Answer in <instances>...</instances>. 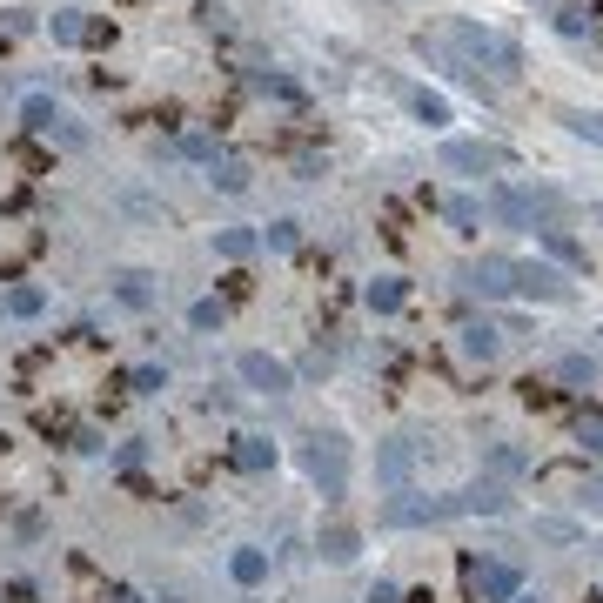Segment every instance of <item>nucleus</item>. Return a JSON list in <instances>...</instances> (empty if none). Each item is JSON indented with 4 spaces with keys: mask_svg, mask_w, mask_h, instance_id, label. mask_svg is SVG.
I'll return each instance as SVG.
<instances>
[{
    "mask_svg": "<svg viewBox=\"0 0 603 603\" xmlns=\"http://www.w3.org/2000/svg\"><path fill=\"white\" fill-rule=\"evenodd\" d=\"M416 47H423L436 67L463 74L469 88H510L516 74H523L516 41H503L496 27H476V21H436V27L416 34Z\"/></svg>",
    "mask_w": 603,
    "mask_h": 603,
    "instance_id": "1",
    "label": "nucleus"
},
{
    "mask_svg": "<svg viewBox=\"0 0 603 603\" xmlns=\"http://www.w3.org/2000/svg\"><path fill=\"white\" fill-rule=\"evenodd\" d=\"M463 590H469V603H516L523 597V577L510 563H490L476 550H463Z\"/></svg>",
    "mask_w": 603,
    "mask_h": 603,
    "instance_id": "2",
    "label": "nucleus"
},
{
    "mask_svg": "<svg viewBox=\"0 0 603 603\" xmlns=\"http://www.w3.org/2000/svg\"><path fill=\"white\" fill-rule=\"evenodd\" d=\"M309 476L322 483V496L349 490V443H342L335 429H315V436H309Z\"/></svg>",
    "mask_w": 603,
    "mask_h": 603,
    "instance_id": "3",
    "label": "nucleus"
},
{
    "mask_svg": "<svg viewBox=\"0 0 603 603\" xmlns=\"http://www.w3.org/2000/svg\"><path fill=\"white\" fill-rule=\"evenodd\" d=\"M416 463H423V443H416V436H389V443L376 449V483L389 496H402L409 476H416Z\"/></svg>",
    "mask_w": 603,
    "mask_h": 603,
    "instance_id": "4",
    "label": "nucleus"
},
{
    "mask_svg": "<svg viewBox=\"0 0 603 603\" xmlns=\"http://www.w3.org/2000/svg\"><path fill=\"white\" fill-rule=\"evenodd\" d=\"M510 295H530V302H570V275L550 262H510Z\"/></svg>",
    "mask_w": 603,
    "mask_h": 603,
    "instance_id": "5",
    "label": "nucleus"
},
{
    "mask_svg": "<svg viewBox=\"0 0 603 603\" xmlns=\"http://www.w3.org/2000/svg\"><path fill=\"white\" fill-rule=\"evenodd\" d=\"M436 161H443V168H456V175H496V168H510V155H503V148H490V141H443V148H436Z\"/></svg>",
    "mask_w": 603,
    "mask_h": 603,
    "instance_id": "6",
    "label": "nucleus"
},
{
    "mask_svg": "<svg viewBox=\"0 0 603 603\" xmlns=\"http://www.w3.org/2000/svg\"><path fill=\"white\" fill-rule=\"evenodd\" d=\"M389 523H396V530H409V523H449V516H463V503H456V496H409L402 490V503H389Z\"/></svg>",
    "mask_w": 603,
    "mask_h": 603,
    "instance_id": "7",
    "label": "nucleus"
},
{
    "mask_svg": "<svg viewBox=\"0 0 603 603\" xmlns=\"http://www.w3.org/2000/svg\"><path fill=\"white\" fill-rule=\"evenodd\" d=\"M235 369H242V382H248V389H262V396H289V389H295L289 362H275L268 349H248V356L235 362Z\"/></svg>",
    "mask_w": 603,
    "mask_h": 603,
    "instance_id": "8",
    "label": "nucleus"
},
{
    "mask_svg": "<svg viewBox=\"0 0 603 603\" xmlns=\"http://www.w3.org/2000/svg\"><path fill=\"white\" fill-rule=\"evenodd\" d=\"M536 248H543L550 262H563L570 275H583V268H590V248H583L570 228H557V222H543V228H536Z\"/></svg>",
    "mask_w": 603,
    "mask_h": 603,
    "instance_id": "9",
    "label": "nucleus"
},
{
    "mask_svg": "<svg viewBox=\"0 0 603 603\" xmlns=\"http://www.w3.org/2000/svg\"><path fill=\"white\" fill-rule=\"evenodd\" d=\"M463 289H469V295H483V302L510 295V262H503V255H483V262H469V268H463Z\"/></svg>",
    "mask_w": 603,
    "mask_h": 603,
    "instance_id": "10",
    "label": "nucleus"
},
{
    "mask_svg": "<svg viewBox=\"0 0 603 603\" xmlns=\"http://www.w3.org/2000/svg\"><path fill=\"white\" fill-rule=\"evenodd\" d=\"M490 208L496 215H503V228H523V235H536V208H530V195H523V188H490Z\"/></svg>",
    "mask_w": 603,
    "mask_h": 603,
    "instance_id": "11",
    "label": "nucleus"
},
{
    "mask_svg": "<svg viewBox=\"0 0 603 603\" xmlns=\"http://www.w3.org/2000/svg\"><path fill=\"white\" fill-rule=\"evenodd\" d=\"M456 503H463V516H510L503 483H469V490H456Z\"/></svg>",
    "mask_w": 603,
    "mask_h": 603,
    "instance_id": "12",
    "label": "nucleus"
},
{
    "mask_svg": "<svg viewBox=\"0 0 603 603\" xmlns=\"http://www.w3.org/2000/svg\"><path fill=\"white\" fill-rule=\"evenodd\" d=\"M456 342H463L469 362H496V349H503V329H496V322H463V329H456Z\"/></svg>",
    "mask_w": 603,
    "mask_h": 603,
    "instance_id": "13",
    "label": "nucleus"
},
{
    "mask_svg": "<svg viewBox=\"0 0 603 603\" xmlns=\"http://www.w3.org/2000/svg\"><path fill=\"white\" fill-rule=\"evenodd\" d=\"M228 463L242 469V476H268V469H275V443H262V436H235Z\"/></svg>",
    "mask_w": 603,
    "mask_h": 603,
    "instance_id": "14",
    "label": "nucleus"
},
{
    "mask_svg": "<svg viewBox=\"0 0 603 603\" xmlns=\"http://www.w3.org/2000/svg\"><path fill=\"white\" fill-rule=\"evenodd\" d=\"M436 208H443V222L456 228V235H476V228H483V201L476 195H443Z\"/></svg>",
    "mask_w": 603,
    "mask_h": 603,
    "instance_id": "15",
    "label": "nucleus"
},
{
    "mask_svg": "<svg viewBox=\"0 0 603 603\" xmlns=\"http://www.w3.org/2000/svg\"><path fill=\"white\" fill-rule=\"evenodd\" d=\"M0 309H7V315H21V322H34V315L47 309V289H41V282H14V289L0 295Z\"/></svg>",
    "mask_w": 603,
    "mask_h": 603,
    "instance_id": "16",
    "label": "nucleus"
},
{
    "mask_svg": "<svg viewBox=\"0 0 603 603\" xmlns=\"http://www.w3.org/2000/svg\"><path fill=\"white\" fill-rule=\"evenodd\" d=\"M550 21H557V34H563V41H590V34H597V14H590V7H577V0H563V7L550 14Z\"/></svg>",
    "mask_w": 603,
    "mask_h": 603,
    "instance_id": "17",
    "label": "nucleus"
},
{
    "mask_svg": "<svg viewBox=\"0 0 603 603\" xmlns=\"http://www.w3.org/2000/svg\"><path fill=\"white\" fill-rule=\"evenodd\" d=\"M208 181H215L222 195H242V188H248V161L242 155H215V161H208Z\"/></svg>",
    "mask_w": 603,
    "mask_h": 603,
    "instance_id": "18",
    "label": "nucleus"
},
{
    "mask_svg": "<svg viewBox=\"0 0 603 603\" xmlns=\"http://www.w3.org/2000/svg\"><path fill=\"white\" fill-rule=\"evenodd\" d=\"M356 550H362V536L349 530V523H329V530H322V557L329 563H356Z\"/></svg>",
    "mask_w": 603,
    "mask_h": 603,
    "instance_id": "19",
    "label": "nucleus"
},
{
    "mask_svg": "<svg viewBox=\"0 0 603 603\" xmlns=\"http://www.w3.org/2000/svg\"><path fill=\"white\" fill-rule=\"evenodd\" d=\"M409 114H416L423 128H443V121H449V101L436 88H409Z\"/></svg>",
    "mask_w": 603,
    "mask_h": 603,
    "instance_id": "20",
    "label": "nucleus"
},
{
    "mask_svg": "<svg viewBox=\"0 0 603 603\" xmlns=\"http://www.w3.org/2000/svg\"><path fill=\"white\" fill-rule=\"evenodd\" d=\"M248 88L262 94V101H282V108H302V88H295L289 74H255V81H248Z\"/></svg>",
    "mask_w": 603,
    "mask_h": 603,
    "instance_id": "21",
    "label": "nucleus"
},
{
    "mask_svg": "<svg viewBox=\"0 0 603 603\" xmlns=\"http://www.w3.org/2000/svg\"><path fill=\"white\" fill-rule=\"evenodd\" d=\"M47 34H54L61 47H88V14H74V7H61V14L47 21Z\"/></svg>",
    "mask_w": 603,
    "mask_h": 603,
    "instance_id": "22",
    "label": "nucleus"
},
{
    "mask_svg": "<svg viewBox=\"0 0 603 603\" xmlns=\"http://www.w3.org/2000/svg\"><path fill=\"white\" fill-rule=\"evenodd\" d=\"M255 242H262V235H255V228H222V235H215V255H228V262L242 268L248 255H255Z\"/></svg>",
    "mask_w": 603,
    "mask_h": 603,
    "instance_id": "23",
    "label": "nucleus"
},
{
    "mask_svg": "<svg viewBox=\"0 0 603 603\" xmlns=\"http://www.w3.org/2000/svg\"><path fill=\"white\" fill-rule=\"evenodd\" d=\"M228 577L242 583V590H255V583L268 577V557L262 550H235V557H228Z\"/></svg>",
    "mask_w": 603,
    "mask_h": 603,
    "instance_id": "24",
    "label": "nucleus"
},
{
    "mask_svg": "<svg viewBox=\"0 0 603 603\" xmlns=\"http://www.w3.org/2000/svg\"><path fill=\"white\" fill-rule=\"evenodd\" d=\"M114 295H121L128 309H148V302H155V275H141V268H128V275L114 282Z\"/></svg>",
    "mask_w": 603,
    "mask_h": 603,
    "instance_id": "25",
    "label": "nucleus"
},
{
    "mask_svg": "<svg viewBox=\"0 0 603 603\" xmlns=\"http://www.w3.org/2000/svg\"><path fill=\"white\" fill-rule=\"evenodd\" d=\"M121 389H128V396H161V389H168V369H161V362H141L134 376H121Z\"/></svg>",
    "mask_w": 603,
    "mask_h": 603,
    "instance_id": "26",
    "label": "nucleus"
},
{
    "mask_svg": "<svg viewBox=\"0 0 603 603\" xmlns=\"http://www.w3.org/2000/svg\"><path fill=\"white\" fill-rule=\"evenodd\" d=\"M402 295H409V289H402V275H382V282H369V309H376V315H396Z\"/></svg>",
    "mask_w": 603,
    "mask_h": 603,
    "instance_id": "27",
    "label": "nucleus"
},
{
    "mask_svg": "<svg viewBox=\"0 0 603 603\" xmlns=\"http://www.w3.org/2000/svg\"><path fill=\"white\" fill-rule=\"evenodd\" d=\"M563 128L577 134V141H597L603 148V114L597 108H563Z\"/></svg>",
    "mask_w": 603,
    "mask_h": 603,
    "instance_id": "28",
    "label": "nucleus"
},
{
    "mask_svg": "<svg viewBox=\"0 0 603 603\" xmlns=\"http://www.w3.org/2000/svg\"><path fill=\"white\" fill-rule=\"evenodd\" d=\"M577 443L603 456V409H597V402H583V409H577Z\"/></svg>",
    "mask_w": 603,
    "mask_h": 603,
    "instance_id": "29",
    "label": "nucleus"
},
{
    "mask_svg": "<svg viewBox=\"0 0 603 603\" xmlns=\"http://www.w3.org/2000/svg\"><path fill=\"white\" fill-rule=\"evenodd\" d=\"M557 382H570V389H590V382H597V362H590V356H563V362H557Z\"/></svg>",
    "mask_w": 603,
    "mask_h": 603,
    "instance_id": "30",
    "label": "nucleus"
},
{
    "mask_svg": "<svg viewBox=\"0 0 603 603\" xmlns=\"http://www.w3.org/2000/svg\"><path fill=\"white\" fill-rule=\"evenodd\" d=\"M14 161H21L27 175H54V155H47L41 141H14Z\"/></svg>",
    "mask_w": 603,
    "mask_h": 603,
    "instance_id": "31",
    "label": "nucleus"
},
{
    "mask_svg": "<svg viewBox=\"0 0 603 603\" xmlns=\"http://www.w3.org/2000/svg\"><path fill=\"white\" fill-rule=\"evenodd\" d=\"M222 315H228V302H222V295H208V302L188 309V322H195V329H222Z\"/></svg>",
    "mask_w": 603,
    "mask_h": 603,
    "instance_id": "32",
    "label": "nucleus"
},
{
    "mask_svg": "<svg viewBox=\"0 0 603 603\" xmlns=\"http://www.w3.org/2000/svg\"><path fill=\"white\" fill-rule=\"evenodd\" d=\"M248 295H255V275H248V268H228L222 275V302H248Z\"/></svg>",
    "mask_w": 603,
    "mask_h": 603,
    "instance_id": "33",
    "label": "nucleus"
},
{
    "mask_svg": "<svg viewBox=\"0 0 603 603\" xmlns=\"http://www.w3.org/2000/svg\"><path fill=\"white\" fill-rule=\"evenodd\" d=\"M34 429H41V436H67V443H74V416H67V409H41V416H34Z\"/></svg>",
    "mask_w": 603,
    "mask_h": 603,
    "instance_id": "34",
    "label": "nucleus"
},
{
    "mask_svg": "<svg viewBox=\"0 0 603 603\" xmlns=\"http://www.w3.org/2000/svg\"><path fill=\"white\" fill-rule=\"evenodd\" d=\"M490 469H496V476H523L530 463H523V456H516L510 443H490Z\"/></svg>",
    "mask_w": 603,
    "mask_h": 603,
    "instance_id": "35",
    "label": "nucleus"
},
{
    "mask_svg": "<svg viewBox=\"0 0 603 603\" xmlns=\"http://www.w3.org/2000/svg\"><path fill=\"white\" fill-rule=\"evenodd\" d=\"M523 402H530V409H563V396H557V389H550V382H523Z\"/></svg>",
    "mask_w": 603,
    "mask_h": 603,
    "instance_id": "36",
    "label": "nucleus"
},
{
    "mask_svg": "<svg viewBox=\"0 0 603 603\" xmlns=\"http://www.w3.org/2000/svg\"><path fill=\"white\" fill-rule=\"evenodd\" d=\"M195 21L208 27V34H228V7H222V0H201V7H195Z\"/></svg>",
    "mask_w": 603,
    "mask_h": 603,
    "instance_id": "37",
    "label": "nucleus"
},
{
    "mask_svg": "<svg viewBox=\"0 0 603 603\" xmlns=\"http://www.w3.org/2000/svg\"><path fill=\"white\" fill-rule=\"evenodd\" d=\"M577 503H583V510H597V516H603V476H583V483H577Z\"/></svg>",
    "mask_w": 603,
    "mask_h": 603,
    "instance_id": "38",
    "label": "nucleus"
},
{
    "mask_svg": "<svg viewBox=\"0 0 603 603\" xmlns=\"http://www.w3.org/2000/svg\"><path fill=\"white\" fill-rule=\"evenodd\" d=\"M536 536H550V543H570V536H577V530H570L563 516H536Z\"/></svg>",
    "mask_w": 603,
    "mask_h": 603,
    "instance_id": "39",
    "label": "nucleus"
},
{
    "mask_svg": "<svg viewBox=\"0 0 603 603\" xmlns=\"http://www.w3.org/2000/svg\"><path fill=\"white\" fill-rule=\"evenodd\" d=\"M114 463H121V469H141V463H148V443H141V436H134V443H121V449H114Z\"/></svg>",
    "mask_w": 603,
    "mask_h": 603,
    "instance_id": "40",
    "label": "nucleus"
},
{
    "mask_svg": "<svg viewBox=\"0 0 603 603\" xmlns=\"http://www.w3.org/2000/svg\"><path fill=\"white\" fill-rule=\"evenodd\" d=\"M302 242V222H275L268 228V248H295Z\"/></svg>",
    "mask_w": 603,
    "mask_h": 603,
    "instance_id": "41",
    "label": "nucleus"
},
{
    "mask_svg": "<svg viewBox=\"0 0 603 603\" xmlns=\"http://www.w3.org/2000/svg\"><path fill=\"white\" fill-rule=\"evenodd\" d=\"M0 603H41V590H34V583H27V577H14V583H7V590H0Z\"/></svg>",
    "mask_w": 603,
    "mask_h": 603,
    "instance_id": "42",
    "label": "nucleus"
},
{
    "mask_svg": "<svg viewBox=\"0 0 603 603\" xmlns=\"http://www.w3.org/2000/svg\"><path fill=\"white\" fill-rule=\"evenodd\" d=\"M88 47H114V21H101V14H88Z\"/></svg>",
    "mask_w": 603,
    "mask_h": 603,
    "instance_id": "43",
    "label": "nucleus"
},
{
    "mask_svg": "<svg viewBox=\"0 0 603 603\" xmlns=\"http://www.w3.org/2000/svg\"><path fill=\"white\" fill-rule=\"evenodd\" d=\"M369 603H402V590H396V583H382V577H376V590H369Z\"/></svg>",
    "mask_w": 603,
    "mask_h": 603,
    "instance_id": "44",
    "label": "nucleus"
},
{
    "mask_svg": "<svg viewBox=\"0 0 603 603\" xmlns=\"http://www.w3.org/2000/svg\"><path fill=\"white\" fill-rule=\"evenodd\" d=\"M101 603H141V590H128V583H114V590H108Z\"/></svg>",
    "mask_w": 603,
    "mask_h": 603,
    "instance_id": "45",
    "label": "nucleus"
},
{
    "mask_svg": "<svg viewBox=\"0 0 603 603\" xmlns=\"http://www.w3.org/2000/svg\"><path fill=\"white\" fill-rule=\"evenodd\" d=\"M402 603H436V590H409V597H402Z\"/></svg>",
    "mask_w": 603,
    "mask_h": 603,
    "instance_id": "46",
    "label": "nucleus"
},
{
    "mask_svg": "<svg viewBox=\"0 0 603 603\" xmlns=\"http://www.w3.org/2000/svg\"><path fill=\"white\" fill-rule=\"evenodd\" d=\"M583 603H603V590H590V597H583Z\"/></svg>",
    "mask_w": 603,
    "mask_h": 603,
    "instance_id": "47",
    "label": "nucleus"
},
{
    "mask_svg": "<svg viewBox=\"0 0 603 603\" xmlns=\"http://www.w3.org/2000/svg\"><path fill=\"white\" fill-rule=\"evenodd\" d=\"M516 603H543V597H516Z\"/></svg>",
    "mask_w": 603,
    "mask_h": 603,
    "instance_id": "48",
    "label": "nucleus"
},
{
    "mask_svg": "<svg viewBox=\"0 0 603 603\" xmlns=\"http://www.w3.org/2000/svg\"><path fill=\"white\" fill-rule=\"evenodd\" d=\"M121 7H141V0H121Z\"/></svg>",
    "mask_w": 603,
    "mask_h": 603,
    "instance_id": "49",
    "label": "nucleus"
},
{
    "mask_svg": "<svg viewBox=\"0 0 603 603\" xmlns=\"http://www.w3.org/2000/svg\"><path fill=\"white\" fill-rule=\"evenodd\" d=\"M0 449H7V436H0Z\"/></svg>",
    "mask_w": 603,
    "mask_h": 603,
    "instance_id": "50",
    "label": "nucleus"
},
{
    "mask_svg": "<svg viewBox=\"0 0 603 603\" xmlns=\"http://www.w3.org/2000/svg\"><path fill=\"white\" fill-rule=\"evenodd\" d=\"M597 222H603V208H597Z\"/></svg>",
    "mask_w": 603,
    "mask_h": 603,
    "instance_id": "51",
    "label": "nucleus"
}]
</instances>
